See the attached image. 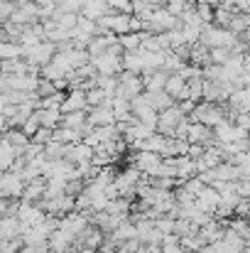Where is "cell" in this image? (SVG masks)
Listing matches in <instances>:
<instances>
[{
    "instance_id": "obj_3",
    "label": "cell",
    "mask_w": 250,
    "mask_h": 253,
    "mask_svg": "<svg viewBox=\"0 0 250 253\" xmlns=\"http://www.w3.org/2000/svg\"><path fill=\"white\" fill-rule=\"evenodd\" d=\"M226 118H228L226 106H223V103H211V101H199V103L194 106V111L189 113V121H199V123H204V126H209V128L218 126V123L226 121Z\"/></svg>"
},
{
    "instance_id": "obj_24",
    "label": "cell",
    "mask_w": 250,
    "mask_h": 253,
    "mask_svg": "<svg viewBox=\"0 0 250 253\" xmlns=\"http://www.w3.org/2000/svg\"><path fill=\"white\" fill-rule=\"evenodd\" d=\"M110 12V7L106 5V0H86V5L81 7V12L79 15H83V17H88V20H101V17H106Z\"/></svg>"
},
{
    "instance_id": "obj_22",
    "label": "cell",
    "mask_w": 250,
    "mask_h": 253,
    "mask_svg": "<svg viewBox=\"0 0 250 253\" xmlns=\"http://www.w3.org/2000/svg\"><path fill=\"white\" fill-rule=\"evenodd\" d=\"M35 113H37V118H39V126L42 128H57V126H62V108H35Z\"/></svg>"
},
{
    "instance_id": "obj_14",
    "label": "cell",
    "mask_w": 250,
    "mask_h": 253,
    "mask_svg": "<svg viewBox=\"0 0 250 253\" xmlns=\"http://www.w3.org/2000/svg\"><path fill=\"white\" fill-rule=\"evenodd\" d=\"M86 108H88V103H86V88L71 86V91L64 93L62 113H69V111H86Z\"/></svg>"
},
{
    "instance_id": "obj_42",
    "label": "cell",
    "mask_w": 250,
    "mask_h": 253,
    "mask_svg": "<svg viewBox=\"0 0 250 253\" xmlns=\"http://www.w3.org/2000/svg\"><path fill=\"white\" fill-rule=\"evenodd\" d=\"M236 10H238V12H246V15H250V0H236Z\"/></svg>"
},
{
    "instance_id": "obj_4",
    "label": "cell",
    "mask_w": 250,
    "mask_h": 253,
    "mask_svg": "<svg viewBox=\"0 0 250 253\" xmlns=\"http://www.w3.org/2000/svg\"><path fill=\"white\" fill-rule=\"evenodd\" d=\"M57 44L54 42H49V40H42V42H37V44H30V47H25L22 49V59L30 64V67H35V69H42L44 64H49L52 59H54V54H57Z\"/></svg>"
},
{
    "instance_id": "obj_32",
    "label": "cell",
    "mask_w": 250,
    "mask_h": 253,
    "mask_svg": "<svg viewBox=\"0 0 250 253\" xmlns=\"http://www.w3.org/2000/svg\"><path fill=\"white\" fill-rule=\"evenodd\" d=\"M231 49H226V47H211L209 49V64H226L228 59H231Z\"/></svg>"
},
{
    "instance_id": "obj_18",
    "label": "cell",
    "mask_w": 250,
    "mask_h": 253,
    "mask_svg": "<svg viewBox=\"0 0 250 253\" xmlns=\"http://www.w3.org/2000/svg\"><path fill=\"white\" fill-rule=\"evenodd\" d=\"M22 231H25V226H22V221L17 219V214L0 216V241H5V239H17V236H22Z\"/></svg>"
},
{
    "instance_id": "obj_17",
    "label": "cell",
    "mask_w": 250,
    "mask_h": 253,
    "mask_svg": "<svg viewBox=\"0 0 250 253\" xmlns=\"http://www.w3.org/2000/svg\"><path fill=\"white\" fill-rule=\"evenodd\" d=\"M67 160L74 163V165H91V160H93V148L86 145L83 140L71 143V145H69V153H67Z\"/></svg>"
},
{
    "instance_id": "obj_27",
    "label": "cell",
    "mask_w": 250,
    "mask_h": 253,
    "mask_svg": "<svg viewBox=\"0 0 250 253\" xmlns=\"http://www.w3.org/2000/svg\"><path fill=\"white\" fill-rule=\"evenodd\" d=\"M214 177H216V182H236V179H241V169L238 165L223 160L218 168H214Z\"/></svg>"
},
{
    "instance_id": "obj_39",
    "label": "cell",
    "mask_w": 250,
    "mask_h": 253,
    "mask_svg": "<svg viewBox=\"0 0 250 253\" xmlns=\"http://www.w3.org/2000/svg\"><path fill=\"white\" fill-rule=\"evenodd\" d=\"M106 5H108L113 12H133L130 0H106Z\"/></svg>"
},
{
    "instance_id": "obj_6",
    "label": "cell",
    "mask_w": 250,
    "mask_h": 253,
    "mask_svg": "<svg viewBox=\"0 0 250 253\" xmlns=\"http://www.w3.org/2000/svg\"><path fill=\"white\" fill-rule=\"evenodd\" d=\"M98 30L101 32H110V35H125L133 32V12H108L106 17L98 20Z\"/></svg>"
},
{
    "instance_id": "obj_36",
    "label": "cell",
    "mask_w": 250,
    "mask_h": 253,
    "mask_svg": "<svg viewBox=\"0 0 250 253\" xmlns=\"http://www.w3.org/2000/svg\"><path fill=\"white\" fill-rule=\"evenodd\" d=\"M25 244H22V236H17V239H5V241H0V253H20Z\"/></svg>"
},
{
    "instance_id": "obj_31",
    "label": "cell",
    "mask_w": 250,
    "mask_h": 253,
    "mask_svg": "<svg viewBox=\"0 0 250 253\" xmlns=\"http://www.w3.org/2000/svg\"><path fill=\"white\" fill-rule=\"evenodd\" d=\"M204 244H206V241L201 239V234H199V231H196V234H184V236L179 239V246H181L184 251H194L196 253Z\"/></svg>"
},
{
    "instance_id": "obj_23",
    "label": "cell",
    "mask_w": 250,
    "mask_h": 253,
    "mask_svg": "<svg viewBox=\"0 0 250 253\" xmlns=\"http://www.w3.org/2000/svg\"><path fill=\"white\" fill-rule=\"evenodd\" d=\"M44 189H47V179L44 177H37V179L27 182L25 184V192H22V202H42Z\"/></svg>"
},
{
    "instance_id": "obj_12",
    "label": "cell",
    "mask_w": 250,
    "mask_h": 253,
    "mask_svg": "<svg viewBox=\"0 0 250 253\" xmlns=\"http://www.w3.org/2000/svg\"><path fill=\"white\" fill-rule=\"evenodd\" d=\"M186 143H196V145H216L214 138V128L199 123V121H189V130H186Z\"/></svg>"
},
{
    "instance_id": "obj_28",
    "label": "cell",
    "mask_w": 250,
    "mask_h": 253,
    "mask_svg": "<svg viewBox=\"0 0 250 253\" xmlns=\"http://www.w3.org/2000/svg\"><path fill=\"white\" fill-rule=\"evenodd\" d=\"M145 98H147V103L160 113V111H165V108H169V106H174L177 101L167 93V91H155V93H150V91H145Z\"/></svg>"
},
{
    "instance_id": "obj_25",
    "label": "cell",
    "mask_w": 250,
    "mask_h": 253,
    "mask_svg": "<svg viewBox=\"0 0 250 253\" xmlns=\"http://www.w3.org/2000/svg\"><path fill=\"white\" fill-rule=\"evenodd\" d=\"M123 72L130 74H145V62H143V52H123Z\"/></svg>"
},
{
    "instance_id": "obj_7",
    "label": "cell",
    "mask_w": 250,
    "mask_h": 253,
    "mask_svg": "<svg viewBox=\"0 0 250 253\" xmlns=\"http://www.w3.org/2000/svg\"><path fill=\"white\" fill-rule=\"evenodd\" d=\"M162 155L160 153H152V150H135L133 153V158H130V165L133 168H138L143 174H147V177H155L157 174V169L162 165Z\"/></svg>"
},
{
    "instance_id": "obj_1",
    "label": "cell",
    "mask_w": 250,
    "mask_h": 253,
    "mask_svg": "<svg viewBox=\"0 0 250 253\" xmlns=\"http://www.w3.org/2000/svg\"><path fill=\"white\" fill-rule=\"evenodd\" d=\"M201 44H206L209 49L211 47H226V49H236V44L241 42V37L238 35H233L228 27H218V25H214V22H209V25H204V30H201V40H199Z\"/></svg>"
},
{
    "instance_id": "obj_20",
    "label": "cell",
    "mask_w": 250,
    "mask_h": 253,
    "mask_svg": "<svg viewBox=\"0 0 250 253\" xmlns=\"http://www.w3.org/2000/svg\"><path fill=\"white\" fill-rule=\"evenodd\" d=\"M165 91L179 103L184 98H189V91H186V79H181L179 74H169L167 77V84H165Z\"/></svg>"
},
{
    "instance_id": "obj_9",
    "label": "cell",
    "mask_w": 250,
    "mask_h": 253,
    "mask_svg": "<svg viewBox=\"0 0 250 253\" xmlns=\"http://www.w3.org/2000/svg\"><path fill=\"white\" fill-rule=\"evenodd\" d=\"M22 192H25V182H22V177L17 172H12V169L0 172V197L22 199Z\"/></svg>"
},
{
    "instance_id": "obj_35",
    "label": "cell",
    "mask_w": 250,
    "mask_h": 253,
    "mask_svg": "<svg viewBox=\"0 0 250 253\" xmlns=\"http://www.w3.org/2000/svg\"><path fill=\"white\" fill-rule=\"evenodd\" d=\"M30 140L44 148V145H47L49 140H54V128H39V130H37V133H35V135H32Z\"/></svg>"
},
{
    "instance_id": "obj_30",
    "label": "cell",
    "mask_w": 250,
    "mask_h": 253,
    "mask_svg": "<svg viewBox=\"0 0 250 253\" xmlns=\"http://www.w3.org/2000/svg\"><path fill=\"white\" fill-rule=\"evenodd\" d=\"M113 96L106 91V88H101V86H91V88H86V103H88V108H93V106H103V103H108Z\"/></svg>"
},
{
    "instance_id": "obj_37",
    "label": "cell",
    "mask_w": 250,
    "mask_h": 253,
    "mask_svg": "<svg viewBox=\"0 0 250 253\" xmlns=\"http://www.w3.org/2000/svg\"><path fill=\"white\" fill-rule=\"evenodd\" d=\"M20 128H22V133H25L27 138H32V135H35V133L42 128V126H39V118H37V113H32V116H30V118H27V121H25Z\"/></svg>"
},
{
    "instance_id": "obj_29",
    "label": "cell",
    "mask_w": 250,
    "mask_h": 253,
    "mask_svg": "<svg viewBox=\"0 0 250 253\" xmlns=\"http://www.w3.org/2000/svg\"><path fill=\"white\" fill-rule=\"evenodd\" d=\"M143 40H145V32H125V35L118 37V44H120L123 52H138Z\"/></svg>"
},
{
    "instance_id": "obj_16",
    "label": "cell",
    "mask_w": 250,
    "mask_h": 253,
    "mask_svg": "<svg viewBox=\"0 0 250 253\" xmlns=\"http://www.w3.org/2000/svg\"><path fill=\"white\" fill-rule=\"evenodd\" d=\"M218 202H221V192L216 189V187H211V184H206L199 194H196V207L199 209H204V211H216V207H218Z\"/></svg>"
},
{
    "instance_id": "obj_8",
    "label": "cell",
    "mask_w": 250,
    "mask_h": 253,
    "mask_svg": "<svg viewBox=\"0 0 250 253\" xmlns=\"http://www.w3.org/2000/svg\"><path fill=\"white\" fill-rule=\"evenodd\" d=\"M143 91H145L143 74H130V72H120V74H118V88H115V96H123V98L133 101V98L140 96Z\"/></svg>"
},
{
    "instance_id": "obj_11",
    "label": "cell",
    "mask_w": 250,
    "mask_h": 253,
    "mask_svg": "<svg viewBox=\"0 0 250 253\" xmlns=\"http://www.w3.org/2000/svg\"><path fill=\"white\" fill-rule=\"evenodd\" d=\"M42 207H44L47 214L62 219L64 214H69V211L76 209V197H71V194H59V197H54V199H42Z\"/></svg>"
},
{
    "instance_id": "obj_40",
    "label": "cell",
    "mask_w": 250,
    "mask_h": 253,
    "mask_svg": "<svg viewBox=\"0 0 250 253\" xmlns=\"http://www.w3.org/2000/svg\"><path fill=\"white\" fill-rule=\"evenodd\" d=\"M86 5V0H62L59 7L67 10V12H81V7Z\"/></svg>"
},
{
    "instance_id": "obj_41",
    "label": "cell",
    "mask_w": 250,
    "mask_h": 253,
    "mask_svg": "<svg viewBox=\"0 0 250 253\" xmlns=\"http://www.w3.org/2000/svg\"><path fill=\"white\" fill-rule=\"evenodd\" d=\"M238 194L250 199V177L248 179H238Z\"/></svg>"
},
{
    "instance_id": "obj_26",
    "label": "cell",
    "mask_w": 250,
    "mask_h": 253,
    "mask_svg": "<svg viewBox=\"0 0 250 253\" xmlns=\"http://www.w3.org/2000/svg\"><path fill=\"white\" fill-rule=\"evenodd\" d=\"M108 239H113L115 244H123V241H130V239H138V226L133 224V221H123L118 229H113L110 234H108Z\"/></svg>"
},
{
    "instance_id": "obj_43",
    "label": "cell",
    "mask_w": 250,
    "mask_h": 253,
    "mask_svg": "<svg viewBox=\"0 0 250 253\" xmlns=\"http://www.w3.org/2000/svg\"><path fill=\"white\" fill-rule=\"evenodd\" d=\"M243 72H246V74H250V52H246V54H243Z\"/></svg>"
},
{
    "instance_id": "obj_34",
    "label": "cell",
    "mask_w": 250,
    "mask_h": 253,
    "mask_svg": "<svg viewBox=\"0 0 250 253\" xmlns=\"http://www.w3.org/2000/svg\"><path fill=\"white\" fill-rule=\"evenodd\" d=\"M231 17H233V12L226 10L223 5H216V7H214V25H218V27H228Z\"/></svg>"
},
{
    "instance_id": "obj_15",
    "label": "cell",
    "mask_w": 250,
    "mask_h": 253,
    "mask_svg": "<svg viewBox=\"0 0 250 253\" xmlns=\"http://www.w3.org/2000/svg\"><path fill=\"white\" fill-rule=\"evenodd\" d=\"M110 111L115 116V126H123V123H130L133 121V106L123 96H113L110 98Z\"/></svg>"
},
{
    "instance_id": "obj_38",
    "label": "cell",
    "mask_w": 250,
    "mask_h": 253,
    "mask_svg": "<svg viewBox=\"0 0 250 253\" xmlns=\"http://www.w3.org/2000/svg\"><path fill=\"white\" fill-rule=\"evenodd\" d=\"M189 2L191 0H167L165 2V7L172 12V15H177V17H181V12L189 7Z\"/></svg>"
},
{
    "instance_id": "obj_21",
    "label": "cell",
    "mask_w": 250,
    "mask_h": 253,
    "mask_svg": "<svg viewBox=\"0 0 250 253\" xmlns=\"http://www.w3.org/2000/svg\"><path fill=\"white\" fill-rule=\"evenodd\" d=\"M167 74L165 69H155V72H145L143 74V84H145V91L155 93V91H165V84H167Z\"/></svg>"
},
{
    "instance_id": "obj_13",
    "label": "cell",
    "mask_w": 250,
    "mask_h": 253,
    "mask_svg": "<svg viewBox=\"0 0 250 253\" xmlns=\"http://www.w3.org/2000/svg\"><path fill=\"white\" fill-rule=\"evenodd\" d=\"M86 121H88V126H91V128L115 126V116H113V111H110V101H108V103H103V106H93V108H88Z\"/></svg>"
},
{
    "instance_id": "obj_33",
    "label": "cell",
    "mask_w": 250,
    "mask_h": 253,
    "mask_svg": "<svg viewBox=\"0 0 250 253\" xmlns=\"http://www.w3.org/2000/svg\"><path fill=\"white\" fill-rule=\"evenodd\" d=\"M194 10H196V17L204 25L214 22V5H209V2H194Z\"/></svg>"
},
{
    "instance_id": "obj_2",
    "label": "cell",
    "mask_w": 250,
    "mask_h": 253,
    "mask_svg": "<svg viewBox=\"0 0 250 253\" xmlns=\"http://www.w3.org/2000/svg\"><path fill=\"white\" fill-rule=\"evenodd\" d=\"M91 64L96 69V74H106V77H118L123 72V49L120 44H113L110 49H106L98 57H91Z\"/></svg>"
},
{
    "instance_id": "obj_10",
    "label": "cell",
    "mask_w": 250,
    "mask_h": 253,
    "mask_svg": "<svg viewBox=\"0 0 250 253\" xmlns=\"http://www.w3.org/2000/svg\"><path fill=\"white\" fill-rule=\"evenodd\" d=\"M17 219L22 221V226L25 229H30V226H37V224H42L44 219H47V211L44 209H39V204L37 202H22L20 199V207H17Z\"/></svg>"
},
{
    "instance_id": "obj_5",
    "label": "cell",
    "mask_w": 250,
    "mask_h": 253,
    "mask_svg": "<svg viewBox=\"0 0 250 253\" xmlns=\"http://www.w3.org/2000/svg\"><path fill=\"white\" fill-rule=\"evenodd\" d=\"M181 27V20L177 15H172L165 5H157L152 10V15L145 20V32H169V30H177Z\"/></svg>"
},
{
    "instance_id": "obj_19",
    "label": "cell",
    "mask_w": 250,
    "mask_h": 253,
    "mask_svg": "<svg viewBox=\"0 0 250 253\" xmlns=\"http://www.w3.org/2000/svg\"><path fill=\"white\" fill-rule=\"evenodd\" d=\"M47 244H49V253H62V251H71V246H74V236H69L67 231H62L59 226L49 234V239H47Z\"/></svg>"
}]
</instances>
